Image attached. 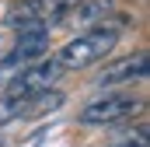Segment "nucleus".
<instances>
[{
    "label": "nucleus",
    "instance_id": "423d86ee",
    "mask_svg": "<svg viewBox=\"0 0 150 147\" xmlns=\"http://www.w3.org/2000/svg\"><path fill=\"white\" fill-rule=\"evenodd\" d=\"M150 74V56L147 53H136V56H126V60H115L105 70L94 77L98 88H119V84H133V81H147Z\"/></svg>",
    "mask_w": 150,
    "mask_h": 147
},
{
    "label": "nucleus",
    "instance_id": "0eeeda50",
    "mask_svg": "<svg viewBox=\"0 0 150 147\" xmlns=\"http://www.w3.org/2000/svg\"><path fill=\"white\" fill-rule=\"evenodd\" d=\"M115 14V0H80L74 11L63 18V25L67 21H74V25H101V21H108Z\"/></svg>",
    "mask_w": 150,
    "mask_h": 147
},
{
    "label": "nucleus",
    "instance_id": "6e6552de",
    "mask_svg": "<svg viewBox=\"0 0 150 147\" xmlns=\"http://www.w3.org/2000/svg\"><path fill=\"white\" fill-rule=\"evenodd\" d=\"M35 98H25V95H14V91H4L0 95V126L14 123L18 116H28Z\"/></svg>",
    "mask_w": 150,
    "mask_h": 147
},
{
    "label": "nucleus",
    "instance_id": "7ed1b4c3",
    "mask_svg": "<svg viewBox=\"0 0 150 147\" xmlns=\"http://www.w3.org/2000/svg\"><path fill=\"white\" fill-rule=\"evenodd\" d=\"M59 77H63L59 63L45 53V56H38V60H32V63H25L21 70L14 74V77L7 81V91L25 95V98H35V95H42V91H49Z\"/></svg>",
    "mask_w": 150,
    "mask_h": 147
},
{
    "label": "nucleus",
    "instance_id": "f257e3e1",
    "mask_svg": "<svg viewBox=\"0 0 150 147\" xmlns=\"http://www.w3.org/2000/svg\"><path fill=\"white\" fill-rule=\"evenodd\" d=\"M122 18H108V21H101V25H91L87 32H80L74 35L70 42H63L59 49H56V63H59V70H87V67H94V63H101L108 53L115 49V42L122 39Z\"/></svg>",
    "mask_w": 150,
    "mask_h": 147
},
{
    "label": "nucleus",
    "instance_id": "f03ea898",
    "mask_svg": "<svg viewBox=\"0 0 150 147\" xmlns=\"http://www.w3.org/2000/svg\"><path fill=\"white\" fill-rule=\"evenodd\" d=\"M80 0H21L18 7H11L7 25L14 32H28V28H45L52 32L56 25H63V18L74 11Z\"/></svg>",
    "mask_w": 150,
    "mask_h": 147
},
{
    "label": "nucleus",
    "instance_id": "20e7f679",
    "mask_svg": "<svg viewBox=\"0 0 150 147\" xmlns=\"http://www.w3.org/2000/svg\"><path fill=\"white\" fill-rule=\"evenodd\" d=\"M136 109H140V98H133V95H105L98 102H87L77 112V123H84V126H105V123H119V119L133 116Z\"/></svg>",
    "mask_w": 150,
    "mask_h": 147
},
{
    "label": "nucleus",
    "instance_id": "39448f33",
    "mask_svg": "<svg viewBox=\"0 0 150 147\" xmlns=\"http://www.w3.org/2000/svg\"><path fill=\"white\" fill-rule=\"evenodd\" d=\"M18 46L7 53V60L0 63V81H11L14 74L21 70L25 63H32L38 56H45L49 53V32L45 28H28V32H18Z\"/></svg>",
    "mask_w": 150,
    "mask_h": 147
},
{
    "label": "nucleus",
    "instance_id": "1a4fd4ad",
    "mask_svg": "<svg viewBox=\"0 0 150 147\" xmlns=\"http://www.w3.org/2000/svg\"><path fill=\"white\" fill-rule=\"evenodd\" d=\"M119 147H133V144H119Z\"/></svg>",
    "mask_w": 150,
    "mask_h": 147
}]
</instances>
